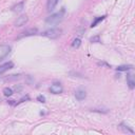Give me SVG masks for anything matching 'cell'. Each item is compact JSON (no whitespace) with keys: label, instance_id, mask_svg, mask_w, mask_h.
<instances>
[{"label":"cell","instance_id":"obj_1","mask_svg":"<svg viewBox=\"0 0 135 135\" xmlns=\"http://www.w3.org/2000/svg\"><path fill=\"white\" fill-rule=\"evenodd\" d=\"M63 14H64V8H62L60 12L55 13V14L51 15L50 17H47L46 20H45V23L49 24V25H56V24H58L59 22L62 21Z\"/></svg>","mask_w":135,"mask_h":135},{"label":"cell","instance_id":"obj_2","mask_svg":"<svg viewBox=\"0 0 135 135\" xmlns=\"http://www.w3.org/2000/svg\"><path fill=\"white\" fill-rule=\"evenodd\" d=\"M42 35L47 38H51V39H56L61 35V30L60 28H50V30L45 31Z\"/></svg>","mask_w":135,"mask_h":135},{"label":"cell","instance_id":"obj_3","mask_svg":"<svg viewBox=\"0 0 135 135\" xmlns=\"http://www.w3.org/2000/svg\"><path fill=\"white\" fill-rule=\"evenodd\" d=\"M11 53V46L8 44H0V61H2Z\"/></svg>","mask_w":135,"mask_h":135},{"label":"cell","instance_id":"obj_4","mask_svg":"<svg viewBox=\"0 0 135 135\" xmlns=\"http://www.w3.org/2000/svg\"><path fill=\"white\" fill-rule=\"evenodd\" d=\"M50 91H51V93H53V94H60V93H62V85H61L59 82H54V83L51 85Z\"/></svg>","mask_w":135,"mask_h":135},{"label":"cell","instance_id":"obj_5","mask_svg":"<svg viewBox=\"0 0 135 135\" xmlns=\"http://www.w3.org/2000/svg\"><path fill=\"white\" fill-rule=\"evenodd\" d=\"M27 20H28L27 16L26 15H22V16L17 18V20L15 21V25L16 26H22V25H24L27 22Z\"/></svg>","mask_w":135,"mask_h":135},{"label":"cell","instance_id":"obj_6","mask_svg":"<svg viewBox=\"0 0 135 135\" xmlns=\"http://www.w3.org/2000/svg\"><path fill=\"white\" fill-rule=\"evenodd\" d=\"M85 96H86V93H85V91H84L83 89H78V90H76V92H75V97H76L77 100H83V99L85 98Z\"/></svg>","mask_w":135,"mask_h":135},{"label":"cell","instance_id":"obj_7","mask_svg":"<svg viewBox=\"0 0 135 135\" xmlns=\"http://www.w3.org/2000/svg\"><path fill=\"white\" fill-rule=\"evenodd\" d=\"M13 66H14V63H13L12 61L6 62V63H4V64L0 65V75H2L3 73H5L6 71H8L9 69H12Z\"/></svg>","mask_w":135,"mask_h":135},{"label":"cell","instance_id":"obj_8","mask_svg":"<svg viewBox=\"0 0 135 135\" xmlns=\"http://www.w3.org/2000/svg\"><path fill=\"white\" fill-rule=\"evenodd\" d=\"M127 82H128V85H129V88L131 90L135 88V79H134V76L132 74H128L127 75Z\"/></svg>","mask_w":135,"mask_h":135},{"label":"cell","instance_id":"obj_9","mask_svg":"<svg viewBox=\"0 0 135 135\" xmlns=\"http://www.w3.org/2000/svg\"><path fill=\"white\" fill-rule=\"evenodd\" d=\"M36 33H37V30H36V28H30V30L24 31L23 33H21V35L19 36V38L24 37V36H31V35H35Z\"/></svg>","mask_w":135,"mask_h":135},{"label":"cell","instance_id":"obj_10","mask_svg":"<svg viewBox=\"0 0 135 135\" xmlns=\"http://www.w3.org/2000/svg\"><path fill=\"white\" fill-rule=\"evenodd\" d=\"M58 1L59 0H49L47 1V11H53L55 7H56V5H57V3H58Z\"/></svg>","mask_w":135,"mask_h":135},{"label":"cell","instance_id":"obj_11","mask_svg":"<svg viewBox=\"0 0 135 135\" xmlns=\"http://www.w3.org/2000/svg\"><path fill=\"white\" fill-rule=\"evenodd\" d=\"M23 6H24V2L22 1V2H20V3H18V4H16L15 6H13V11L19 13V12H21V11L23 9Z\"/></svg>","mask_w":135,"mask_h":135},{"label":"cell","instance_id":"obj_12","mask_svg":"<svg viewBox=\"0 0 135 135\" xmlns=\"http://www.w3.org/2000/svg\"><path fill=\"white\" fill-rule=\"evenodd\" d=\"M132 68H133V65H131V64H128V65H119V66L116 68V70L117 71H129Z\"/></svg>","mask_w":135,"mask_h":135},{"label":"cell","instance_id":"obj_13","mask_svg":"<svg viewBox=\"0 0 135 135\" xmlns=\"http://www.w3.org/2000/svg\"><path fill=\"white\" fill-rule=\"evenodd\" d=\"M80 44H81V40H80L79 38L74 39V40H73V42H72V46H73V47H75V49H78V47L80 46Z\"/></svg>","mask_w":135,"mask_h":135},{"label":"cell","instance_id":"obj_14","mask_svg":"<svg viewBox=\"0 0 135 135\" xmlns=\"http://www.w3.org/2000/svg\"><path fill=\"white\" fill-rule=\"evenodd\" d=\"M20 74H18V75H9L7 78H5V81H12V80H17V79H19L20 78Z\"/></svg>","mask_w":135,"mask_h":135},{"label":"cell","instance_id":"obj_15","mask_svg":"<svg viewBox=\"0 0 135 135\" xmlns=\"http://www.w3.org/2000/svg\"><path fill=\"white\" fill-rule=\"evenodd\" d=\"M3 94L5 95V96H12L13 95V90L11 89V88H4L3 89Z\"/></svg>","mask_w":135,"mask_h":135},{"label":"cell","instance_id":"obj_16","mask_svg":"<svg viewBox=\"0 0 135 135\" xmlns=\"http://www.w3.org/2000/svg\"><path fill=\"white\" fill-rule=\"evenodd\" d=\"M104 17H105V16H101V17H98V18H96V19H95V20H94V21L92 22V24H91V26H92V27H94V26H96V24H97V23H98L99 21H101V20H103V19H104Z\"/></svg>","mask_w":135,"mask_h":135},{"label":"cell","instance_id":"obj_17","mask_svg":"<svg viewBox=\"0 0 135 135\" xmlns=\"http://www.w3.org/2000/svg\"><path fill=\"white\" fill-rule=\"evenodd\" d=\"M121 127L123 128V130H124V131H128V132H130L131 134H133V133H134V131H133V130H130V129L128 128V126H126L124 123H121Z\"/></svg>","mask_w":135,"mask_h":135},{"label":"cell","instance_id":"obj_18","mask_svg":"<svg viewBox=\"0 0 135 135\" xmlns=\"http://www.w3.org/2000/svg\"><path fill=\"white\" fill-rule=\"evenodd\" d=\"M91 42H99V36H96V37H93L90 39Z\"/></svg>","mask_w":135,"mask_h":135},{"label":"cell","instance_id":"obj_19","mask_svg":"<svg viewBox=\"0 0 135 135\" xmlns=\"http://www.w3.org/2000/svg\"><path fill=\"white\" fill-rule=\"evenodd\" d=\"M37 99H38L40 102H45V98H44V96H42V95L38 96V97H37Z\"/></svg>","mask_w":135,"mask_h":135},{"label":"cell","instance_id":"obj_20","mask_svg":"<svg viewBox=\"0 0 135 135\" xmlns=\"http://www.w3.org/2000/svg\"><path fill=\"white\" fill-rule=\"evenodd\" d=\"M14 90H15V91H20V90H21V86H18V88H17V85H15Z\"/></svg>","mask_w":135,"mask_h":135}]
</instances>
